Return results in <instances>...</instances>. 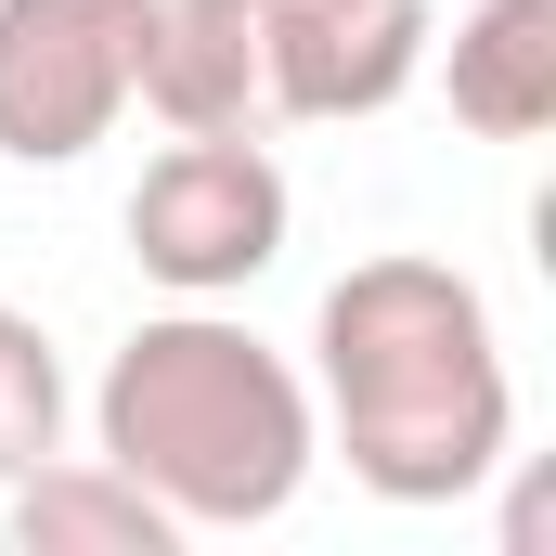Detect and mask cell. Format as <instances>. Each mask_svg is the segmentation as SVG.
I'll use <instances>...</instances> for the list:
<instances>
[{
    "label": "cell",
    "instance_id": "6da1fadb",
    "mask_svg": "<svg viewBox=\"0 0 556 556\" xmlns=\"http://www.w3.org/2000/svg\"><path fill=\"white\" fill-rule=\"evenodd\" d=\"M311 415L376 505H466L518 440L492 298L415 247L350 260L311 311Z\"/></svg>",
    "mask_w": 556,
    "mask_h": 556
},
{
    "label": "cell",
    "instance_id": "9c48e42d",
    "mask_svg": "<svg viewBox=\"0 0 556 556\" xmlns=\"http://www.w3.org/2000/svg\"><path fill=\"white\" fill-rule=\"evenodd\" d=\"M39 453H65V363H52V337L0 298V479H26Z\"/></svg>",
    "mask_w": 556,
    "mask_h": 556
},
{
    "label": "cell",
    "instance_id": "7a4b0ae2",
    "mask_svg": "<svg viewBox=\"0 0 556 556\" xmlns=\"http://www.w3.org/2000/svg\"><path fill=\"white\" fill-rule=\"evenodd\" d=\"M91 453L130 466L181 531H260V518L298 505V479L324 453V415H311V376L273 337L181 298V311L117 337V363L91 389Z\"/></svg>",
    "mask_w": 556,
    "mask_h": 556
},
{
    "label": "cell",
    "instance_id": "8992f818",
    "mask_svg": "<svg viewBox=\"0 0 556 556\" xmlns=\"http://www.w3.org/2000/svg\"><path fill=\"white\" fill-rule=\"evenodd\" d=\"M168 130H273V65H260V0H155L142 91Z\"/></svg>",
    "mask_w": 556,
    "mask_h": 556
},
{
    "label": "cell",
    "instance_id": "ba28073f",
    "mask_svg": "<svg viewBox=\"0 0 556 556\" xmlns=\"http://www.w3.org/2000/svg\"><path fill=\"white\" fill-rule=\"evenodd\" d=\"M453 117L479 142L556 130V0H479L453 26Z\"/></svg>",
    "mask_w": 556,
    "mask_h": 556
},
{
    "label": "cell",
    "instance_id": "3957f363",
    "mask_svg": "<svg viewBox=\"0 0 556 556\" xmlns=\"http://www.w3.org/2000/svg\"><path fill=\"white\" fill-rule=\"evenodd\" d=\"M285 220H298V194H285V168H273L260 130H181L130 181V260L168 285V298H233V285H260L285 260Z\"/></svg>",
    "mask_w": 556,
    "mask_h": 556
},
{
    "label": "cell",
    "instance_id": "5b68a950",
    "mask_svg": "<svg viewBox=\"0 0 556 556\" xmlns=\"http://www.w3.org/2000/svg\"><path fill=\"white\" fill-rule=\"evenodd\" d=\"M427 0H260V65H273V117L337 130V117H389L427 78Z\"/></svg>",
    "mask_w": 556,
    "mask_h": 556
},
{
    "label": "cell",
    "instance_id": "52a82bcc",
    "mask_svg": "<svg viewBox=\"0 0 556 556\" xmlns=\"http://www.w3.org/2000/svg\"><path fill=\"white\" fill-rule=\"evenodd\" d=\"M0 492H13L0 544H26V556H168L181 544V518L142 492L130 466H104V453H39Z\"/></svg>",
    "mask_w": 556,
    "mask_h": 556
},
{
    "label": "cell",
    "instance_id": "277c9868",
    "mask_svg": "<svg viewBox=\"0 0 556 556\" xmlns=\"http://www.w3.org/2000/svg\"><path fill=\"white\" fill-rule=\"evenodd\" d=\"M155 0H0V155L78 168L130 117Z\"/></svg>",
    "mask_w": 556,
    "mask_h": 556
}]
</instances>
